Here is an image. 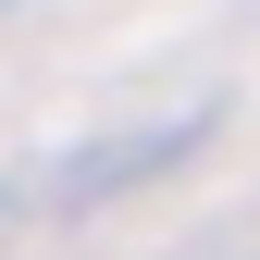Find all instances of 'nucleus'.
I'll return each instance as SVG.
<instances>
[]
</instances>
